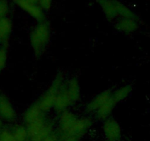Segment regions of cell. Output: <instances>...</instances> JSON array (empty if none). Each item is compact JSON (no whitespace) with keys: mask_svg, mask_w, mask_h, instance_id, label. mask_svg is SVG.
<instances>
[{"mask_svg":"<svg viewBox=\"0 0 150 141\" xmlns=\"http://www.w3.org/2000/svg\"><path fill=\"white\" fill-rule=\"evenodd\" d=\"M118 104L119 103L115 100L114 98L112 97V96L111 95L110 98L102 105L100 108L96 110V113H94L95 116L97 119L103 121L105 119L110 117L111 113H112V111H113V110H114Z\"/></svg>","mask_w":150,"mask_h":141,"instance_id":"9c48e42d","label":"cell"},{"mask_svg":"<svg viewBox=\"0 0 150 141\" xmlns=\"http://www.w3.org/2000/svg\"><path fill=\"white\" fill-rule=\"evenodd\" d=\"M25 126L30 141L41 140L54 132L52 122L46 118V116L26 124Z\"/></svg>","mask_w":150,"mask_h":141,"instance_id":"3957f363","label":"cell"},{"mask_svg":"<svg viewBox=\"0 0 150 141\" xmlns=\"http://www.w3.org/2000/svg\"><path fill=\"white\" fill-rule=\"evenodd\" d=\"M65 80L66 79L63 73H57L47 90L36 100L44 113H47L50 110L53 109L57 95Z\"/></svg>","mask_w":150,"mask_h":141,"instance_id":"7a4b0ae2","label":"cell"},{"mask_svg":"<svg viewBox=\"0 0 150 141\" xmlns=\"http://www.w3.org/2000/svg\"><path fill=\"white\" fill-rule=\"evenodd\" d=\"M0 117L10 122L16 119V113L12 103L4 94H0Z\"/></svg>","mask_w":150,"mask_h":141,"instance_id":"ba28073f","label":"cell"},{"mask_svg":"<svg viewBox=\"0 0 150 141\" xmlns=\"http://www.w3.org/2000/svg\"><path fill=\"white\" fill-rule=\"evenodd\" d=\"M149 38H150V33H149Z\"/></svg>","mask_w":150,"mask_h":141,"instance_id":"44dd1931","label":"cell"},{"mask_svg":"<svg viewBox=\"0 0 150 141\" xmlns=\"http://www.w3.org/2000/svg\"><path fill=\"white\" fill-rule=\"evenodd\" d=\"M0 44H7V42L6 41H5V40H4V38H3V37H2V34H1V32H0Z\"/></svg>","mask_w":150,"mask_h":141,"instance_id":"d6986e66","label":"cell"},{"mask_svg":"<svg viewBox=\"0 0 150 141\" xmlns=\"http://www.w3.org/2000/svg\"><path fill=\"white\" fill-rule=\"evenodd\" d=\"M2 120H1V117H0V132H1V130H2Z\"/></svg>","mask_w":150,"mask_h":141,"instance_id":"ffe728a7","label":"cell"},{"mask_svg":"<svg viewBox=\"0 0 150 141\" xmlns=\"http://www.w3.org/2000/svg\"><path fill=\"white\" fill-rule=\"evenodd\" d=\"M16 141H28L29 136L25 125H16L11 129Z\"/></svg>","mask_w":150,"mask_h":141,"instance_id":"4fadbf2b","label":"cell"},{"mask_svg":"<svg viewBox=\"0 0 150 141\" xmlns=\"http://www.w3.org/2000/svg\"><path fill=\"white\" fill-rule=\"evenodd\" d=\"M102 130L107 141H120L122 137V129L119 122L109 117L103 121Z\"/></svg>","mask_w":150,"mask_h":141,"instance_id":"277c9868","label":"cell"},{"mask_svg":"<svg viewBox=\"0 0 150 141\" xmlns=\"http://www.w3.org/2000/svg\"><path fill=\"white\" fill-rule=\"evenodd\" d=\"M8 57V47L6 44H4L2 47H0V72L3 70V69L6 66Z\"/></svg>","mask_w":150,"mask_h":141,"instance_id":"5bb4252c","label":"cell"},{"mask_svg":"<svg viewBox=\"0 0 150 141\" xmlns=\"http://www.w3.org/2000/svg\"><path fill=\"white\" fill-rule=\"evenodd\" d=\"M0 141H16L10 129H2L0 132Z\"/></svg>","mask_w":150,"mask_h":141,"instance_id":"9a60e30c","label":"cell"},{"mask_svg":"<svg viewBox=\"0 0 150 141\" xmlns=\"http://www.w3.org/2000/svg\"><path fill=\"white\" fill-rule=\"evenodd\" d=\"M58 141H80L82 137L77 136H71V135H66V136H58Z\"/></svg>","mask_w":150,"mask_h":141,"instance_id":"e0dca14e","label":"cell"},{"mask_svg":"<svg viewBox=\"0 0 150 141\" xmlns=\"http://www.w3.org/2000/svg\"><path fill=\"white\" fill-rule=\"evenodd\" d=\"M112 89H107L98 93L92 99H91L88 103L86 104V110L89 113H96V110L100 108L102 105L110 98L112 95Z\"/></svg>","mask_w":150,"mask_h":141,"instance_id":"52a82bcc","label":"cell"},{"mask_svg":"<svg viewBox=\"0 0 150 141\" xmlns=\"http://www.w3.org/2000/svg\"><path fill=\"white\" fill-rule=\"evenodd\" d=\"M63 87L71 102L72 106L76 104L81 96V87L78 79L73 77L68 80H65Z\"/></svg>","mask_w":150,"mask_h":141,"instance_id":"5b68a950","label":"cell"},{"mask_svg":"<svg viewBox=\"0 0 150 141\" xmlns=\"http://www.w3.org/2000/svg\"><path fill=\"white\" fill-rule=\"evenodd\" d=\"M132 89L133 87L131 85H124L119 86L115 90H112V96L118 103H120L121 102L125 100L127 98L129 97V96L132 93Z\"/></svg>","mask_w":150,"mask_h":141,"instance_id":"8fae6325","label":"cell"},{"mask_svg":"<svg viewBox=\"0 0 150 141\" xmlns=\"http://www.w3.org/2000/svg\"><path fill=\"white\" fill-rule=\"evenodd\" d=\"M46 113H44L39 107L37 102H35L30 105V107L26 110L24 114V121L26 124L35 121L38 119L45 116Z\"/></svg>","mask_w":150,"mask_h":141,"instance_id":"30bf717a","label":"cell"},{"mask_svg":"<svg viewBox=\"0 0 150 141\" xmlns=\"http://www.w3.org/2000/svg\"><path fill=\"white\" fill-rule=\"evenodd\" d=\"M58 140H59L58 135H57V132H54L53 133H52L51 135H49V136L47 137L46 138L38 141H58Z\"/></svg>","mask_w":150,"mask_h":141,"instance_id":"ac0fdd59","label":"cell"},{"mask_svg":"<svg viewBox=\"0 0 150 141\" xmlns=\"http://www.w3.org/2000/svg\"><path fill=\"white\" fill-rule=\"evenodd\" d=\"M52 38V29L45 20L38 21L30 34V43L35 57L41 58L47 51Z\"/></svg>","mask_w":150,"mask_h":141,"instance_id":"6da1fadb","label":"cell"},{"mask_svg":"<svg viewBox=\"0 0 150 141\" xmlns=\"http://www.w3.org/2000/svg\"><path fill=\"white\" fill-rule=\"evenodd\" d=\"M114 27L117 31L125 34H132L139 28L138 18H122L115 21Z\"/></svg>","mask_w":150,"mask_h":141,"instance_id":"8992f818","label":"cell"},{"mask_svg":"<svg viewBox=\"0 0 150 141\" xmlns=\"http://www.w3.org/2000/svg\"><path fill=\"white\" fill-rule=\"evenodd\" d=\"M12 28V22L8 17L0 18V32L6 42L11 35Z\"/></svg>","mask_w":150,"mask_h":141,"instance_id":"7c38bea8","label":"cell"},{"mask_svg":"<svg viewBox=\"0 0 150 141\" xmlns=\"http://www.w3.org/2000/svg\"><path fill=\"white\" fill-rule=\"evenodd\" d=\"M8 11L9 8L6 0H0V18L7 17Z\"/></svg>","mask_w":150,"mask_h":141,"instance_id":"2e32d148","label":"cell"}]
</instances>
